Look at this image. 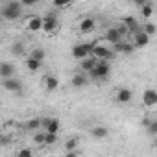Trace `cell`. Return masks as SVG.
I'll use <instances>...</instances> for the list:
<instances>
[{
	"mask_svg": "<svg viewBox=\"0 0 157 157\" xmlns=\"http://www.w3.org/2000/svg\"><path fill=\"white\" fill-rule=\"evenodd\" d=\"M22 15V4L17 2V0H11V2H6L0 10V17L6 21H17Z\"/></svg>",
	"mask_w": 157,
	"mask_h": 157,
	"instance_id": "cell-1",
	"label": "cell"
},
{
	"mask_svg": "<svg viewBox=\"0 0 157 157\" xmlns=\"http://www.w3.org/2000/svg\"><path fill=\"white\" fill-rule=\"evenodd\" d=\"M93 46H94V43H78V44L72 46V56H74L76 59L83 61V59L91 57V50H93Z\"/></svg>",
	"mask_w": 157,
	"mask_h": 157,
	"instance_id": "cell-2",
	"label": "cell"
},
{
	"mask_svg": "<svg viewBox=\"0 0 157 157\" xmlns=\"http://www.w3.org/2000/svg\"><path fill=\"white\" fill-rule=\"evenodd\" d=\"M109 72H111V65H109V61H98L96 67L89 72V76L94 78V80H105V78L109 76Z\"/></svg>",
	"mask_w": 157,
	"mask_h": 157,
	"instance_id": "cell-3",
	"label": "cell"
},
{
	"mask_svg": "<svg viewBox=\"0 0 157 157\" xmlns=\"http://www.w3.org/2000/svg\"><path fill=\"white\" fill-rule=\"evenodd\" d=\"M91 57H94L96 61H107V59L115 57V54H113L109 48H105L104 44L94 43V46H93V50H91Z\"/></svg>",
	"mask_w": 157,
	"mask_h": 157,
	"instance_id": "cell-4",
	"label": "cell"
},
{
	"mask_svg": "<svg viewBox=\"0 0 157 157\" xmlns=\"http://www.w3.org/2000/svg\"><path fill=\"white\" fill-rule=\"evenodd\" d=\"M41 128H44V133L57 135L59 128H61V122H59V118H54V117H43L41 118Z\"/></svg>",
	"mask_w": 157,
	"mask_h": 157,
	"instance_id": "cell-5",
	"label": "cell"
},
{
	"mask_svg": "<svg viewBox=\"0 0 157 157\" xmlns=\"http://www.w3.org/2000/svg\"><path fill=\"white\" fill-rule=\"evenodd\" d=\"M57 26H59V21H57L56 13H46L43 17V32L54 33V32H57Z\"/></svg>",
	"mask_w": 157,
	"mask_h": 157,
	"instance_id": "cell-6",
	"label": "cell"
},
{
	"mask_svg": "<svg viewBox=\"0 0 157 157\" xmlns=\"http://www.w3.org/2000/svg\"><path fill=\"white\" fill-rule=\"evenodd\" d=\"M131 44H133V48H146V46L150 44V37H148L142 30H139L137 33H133Z\"/></svg>",
	"mask_w": 157,
	"mask_h": 157,
	"instance_id": "cell-7",
	"label": "cell"
},
{
	"mask_svg": "<svg viewBox=\"0 0 157 157\" xmlns=\"http://www.w3.org/2000/svg\"><path fill=\"white\" fill-rule=\"evenodd\" d=\"M0 78H2V80L15 78V65L10 63V61H2L0 63Z\"/></svg>",
	"mask_w": 157,
	"mask_h": 157,
	"instance_id": "cell-8",
	"label": "cell"
},
{
	"mask_svg": "<svg viewBox=\"0 0 157 157\" xmlns=\"http://www.w3.org/2000/svg\"><path fill=\"white\" fill-rule=\"evenodd\" d=\"M133 100V91L128 89V87H120L117 91V102L118 104H129Z\"/></svg>",
	"mask_w": 157,
	"mask_h": 157,
	"instance_id": "cell-9",
	"label": "cell"
},
{
	"mask_svg": "<svg viewBox=\"0 0 157 157\" xmlns=\"http://www.w3.org/2000/svg\"><path fill=\"white\" fill-rule=\"evenodd\" d=\"M4 89L10 93H21L22 91V82L17 80V78H10V80H4Z\"/></svg>",
	"mask_w": 157,
	"mask_h": 157,
	"instance_id": "cell-10",
	"label": "cell"
},
{
	"mask_svg": "<svg viewBox=\"0 0 157 157\" xmlns=\"http://www.w3.org/2000/svg\"><path fill=\"white\" fill-rule=\"evenodd\" d=\"M105 41H107L109 44H117V43L124 41V37L120 35V32H118L117 26H115V28H109V30L105 32Z\"/></svg>",
	"mask_w": 157,
	"mask_h": 157,
	"instance_id": "cell-11",
	"label": "cell"
},
{
	"mask_svg": "<svg viewBox=\"0 0 157 157\" xmlns=\"http://www.w3.org/2000/svg\"><path fill=\"white\" fill-rule=\"evenodd\" d=\"M142 104H144L146 107H153V105L157 104V93H155L153 89H146L144 94H142Z\"/></svg>",
	"mask_w": 157,
	"mask_h": 157,
	"instance_id": "cell-12",
	"label": "cell"
},
{
	"mask_svg": "<svg viewBox=\"0 0 157 157\" xmlns=\"http://www.w3.org/2000/svg\"><path fill=\"white\" fill-rule=\"evenodd\" d=\"M28 30L33 32V33L41 32V30H43V17H39V15L30 17V19H28Z\"/></svg>",
	"mask_w": 157,
	"mask_h": 157,
	"instance_id": "cell-13",
	"label": "cell"
},
{
	"mask_svg": "<svg viewBox=\"0 0 157 157\" xmlns=\"http://www.w3.org/2000/svg\"><path fill=\"white\" fill-rule=\"evenodd\" d=\"M94 28H96V22H94L93 17H85V19H82V22H80V32H82V33H91Z\"/></svg>",
	"mask_w": 157,
	"mask_h": 157,
	"instance_id": "cell-14",
	"label": "cell"
},
{
	"mask_svg": "<svg viewBox=\"0 0 157 157\" xmlns=\"http://www.w3.org/2000/svg\"><path fill=\"white\" fill-rule=\"evenodd\" d=\"M122 26L128 30V33H137V32L140 30V26H139V22H137V19H135V17H126Z\"/></svg>",
	"mask_w": 157,
	"mask_h": 157,
	"instance_id": "cell-15",
	"label": "cell"
},
{
	"mask_svg": "<svg viewBox=\"0 0 157 157\" xmlns=\"http://www.w3.org/2000/svg\"><path fill=\"white\" fill-rule=\"evenodd\" d=\"M44 89L48 91V93H54V91H57L59 89V80H57V78L56 76H46L44 78Z\"/></svg>",
	"mask_w": 157,
	"mask_h": 157,
	"instance_id": "cell-16",
	"label": "cell"
},
{
	"mask_svg": "<svg viewBox=\"0 0 157 157\" xmlns=\"http://www.w3.org/2000/svg\"><path fill=\"white\" fill-rule=\"evenodd\" d=\"M87 82H89V80H87V74H83V72H78V74L72 76V87H76V89L85 87Z\"/></svg>",
	"mask_w": 157,
	"mask_h": 157,
	"instance_id": "cell-17",
	"label": "cell"
},
{
	"mask_svg": "<svg viewBox=\"0 0 157 157\" xmlns=\"http://www.w3.org/2000/svg\"><path fill=\"white\" fill-rule=\"evenodd\" d=\"M115 46V52H122V54H133V44L131 43H128V41H120V43H117V44H113Z\"/></svg>",
	"mask_w": 157,
	"mask_h": 157,
	"instance_id": "cell-18",
	"label": "cell"
},
{
	"mask_svg": "<svg viewBox=\"0 0 157 157\" xmlns=\"http://www.w3.org/2000/svg\"><path fill=\"white\" fill-rule=\"evenodd\" d=\"M96 63H98V61H96L94 57H87V59H83V61H80V67H82V72H83V74H89V72H91V70H93V68L96 67Z\"/></svg>",
	"mask_w": 157,
	"mask_h": 157,
	"instance_id": "cell-19",
	"label": "cell"
},
{
	"mask_svg": "<svg viewBox=\"0 0 157 157\" xmlns=\"http://www.w3.org/2000/svg\"><path fill=\"white\" fill-rule=\"evenodd\" d=\"M91 135H93L94 139H105V137L109 135V129H107L105 126H96V128L91 129Z\"/></svg>",
	"mask_w": 157,
	"mask_h": 157,
	"instance_id": "cell-20",
	"label": "cell"
},
{
	"mask_svg": "<svg viewBox=\"0 0 157 157\" xmlns=\"http://www.w3.org/2000/svg\"><path fill=\"white\" fill-rule=\"evenodd\" d=\"M39 128H41V118L39 117H33L26 122V129H30V131H39Z\"/></svg>",
	"mask_w": 157,
	"mask_h": 157,
	"instance_id": "cell-21",
	"label": "cell"
},
{
	"mask_svg": "<svg viewBox=\"0 0 157 157\" xmlns=\"http://www.w3.org/2000/svg\"><path fill=\"white\" fill-rule=\"evenodd\" d=\"M28 57H32V59H35V61H41V63H43V59L46 57V52H44L43 48H33V50H32V54H30Z\"/></svg>",
	"mask_w": 157,
	"mask_h": 157,
	"instance_id": "cell-22",
	"label": "cell"
},
{
	"mask_svg": "<svg viewBox=\"0 0 157 157\" xmlns=\"http://www.w3.org/2000/svg\"><path fill=\"white\" fill-rule=\"evenodd\" d=\"M41 61H35V59H32V57H26V68L30 70V72H37L39 68H41Z\"/></svg>",
	"mask_w": 157,
	"mask_h": 157,
	"instance_id": "cell-23",
	"label": "cell"
},
{
	"mask_svg": "<svg viewBox=\"0 0 157 157\" xmlns=\"http://www.w3.org/2000/svg\"><path fill=\"white\" fill-rule=\"evenodd\" d=\"M140 15H142L144 19H150V17L153 15V4H151V2H146V4L140 8Z\"/></svg>",
	"mask_w": 157,
	"mask_h": 157,
	"instance_id": "cell-24",
	"label": "cell"
},
{
	"mask_svg": "<svg viewBox=\"0 0 157 157\" xmlns=\"http://www.w3.org/2000/svg\"><path fill=\"white\" fill-rule=\"evenodd\" d=\"M11 54L13 56H24V43H21V41L13 43L11 44Z\"/></svg>",
	"mask_w": 157,
	"mask_h": 157,
	"instance_id": "cell-25",
	"label": "cell"
},
{
	"mask_svg": "<svg viewBox=\"0 0 157 157\" xmlns=\"http://www.w3.org/2000/svg\"><path fill=\"white\" fill-rule=\"evenodd\" d=\"M142 32L151 39V35H155V32H157V26H155L153 22H146V24L142 26Z\"/></svg>",
	"mask_w": 157,
	"mask_h": 157,
	"instance_id": "cell-26",
	"label": "cell"
},
{
	"mask_svg": "<svg viewBox=\"0 0 157 157\" xmlns=\"http://www.w3.org/2000/svg\"><path fill=\"white\" fill-rule=\"evenodd\" d=\"M78 142H80V140H78L76 137H70V139L65 142V148H67V151H76V148H78Z\"/></svg>",
	"mask_w": 157,
	"mask_h": 157,
	"instance_id": "cell-27",
	"label": "cell"
},
{
	"mask_svg": "<svg viewBox=\"0 0 157 157\" xmlns=\"http://www.w3.org/2000/svg\"><path fill=\"white\" fill-rule=\"evenodd\" d=\"M57 140V135L54 133H44V146H54Z\"/></svg>",
	"mask_w": 157,
	"mask_h": 157,
	"instance_id": "cell-28",
	"label": "cell"
},
{
	"mask_svg": "<svg viewBox=\"0 0 157 157\" xmlns=\"http://www.w3.org/2000/svg\"><path fill=\"white\" fill-rule=\"evenodd\" d=\"M146 129H148V135L155 137L157 135V120H150V124L146 126Z\"/></svg>",
	"mask_w": 157,
	"mask_h": 157,
	"instance_id": "cell-29",
	"label": "cell"
},
{
	"mask_svg": "<svg viewBox=\"0 0 157 157\" xmlns=\"http://www.w3.org/2000/svg\"><path fill=\"white\" fill-rule=\"evenodd\" d=\"M33 142H37V144H43V146H44V133L35 131V135H33Z\"/></svg>",
	"mask_w": 157,
	"mask_h": 157,
	"instance_id": "cell-30",
	"label": "cell"
},
{
	"mask_svg": "<svg viewBox=\"0 0 157 157\" xmlns=\"http://www.w3.org/2000/svg\"><path fill=\"white\" fill-rule=\"evenodd\" d=\"M17 157H33V153H32V150H30V148H22V150H19Z\"/></svg>",
	"mask_w": 157,
	"mask_h": 157,
	"instance_id": "cell-31",
	"label": "cell"
},
{
	"mask_svg": "<svg viewBox=\"0 0 157 157\" xmlns=\"http://www.w3.org/2000/svg\"><path fill=\"white\" fill-rule=\"evenodd\" d=\"M21 4H22V8H24V6H33V4H35V0H22Z\"/></svg>",
	"mask_w": 157,
	"mask_h": 157,
	"instance_id": "cell-32",
	"label": "cell"
},
{
	"mask_svg": "<svg viewBox=\"0 0 157 157\" xmlns=\"http://www.w3.org/2000/svg\"><path fill=\"white\" fill-rule=\"evenodd\" d=\"M54 6L56 8H67V6H70V2H56Z\"/></svg>",
	"mask_w": 157,
	"mask_h": 157,
	"instance_id": "cell-33",
	"label": "cell"
},
{
	"mask_svg": "<svg viewBox=\"0 0 157 157\" xmlns=\"http://www.w3.org/2000/svg\"><path fill=\"white\" fill-rule=\"evenodd\" d=\"M65 157H80V155H78L76 151H67V155Z\"/></svg>",
	"mask_w": 157,
	"mask_h": 157,
	"instance_id": "cell-34",
	"label": "cell"
}]
</instances>
